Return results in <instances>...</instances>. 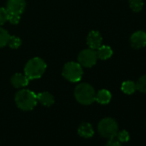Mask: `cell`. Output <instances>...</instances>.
Wrapping results in <instances>:
<instances>
[{"instance_id":"obj_4","label":"cell","mask_w":146,"mask_h":146,"mask_svg":"<svg viewBox=\"0 0 146 146\" xmlns=\"http://www.w3.org/2000/svg\"><path fill=\"white\" fill-rule=\"evenodd\" d=\"M83 74H84L83 67L79 63L74 61L68 62L63 67V70H62L63 77L66 80L71 83L79 82L82 79Z\"/></svg>"},{"instance_id":"obj_12","label":"cell","mask_w":146,"mask_h":146,"mask_svg":"<svg viewBox=\"0 0 146 146\" xmlns=\"http://www.w3.org/2000/svg\"><path fill=\"white\" fill-rule=\"evenodd\" d=\"M37 102L45 107H51L54 103V97L49 92H41L36 95Z\"/></svg>"},{"instance_id":"obj_1","label":"cell","mask_w":146,"mask_h":146,"mask_svg":"<svg viewBox=\"0 0 146 146\" xmlns=\"http://www.w3.org/2000/svg\"><path fill=\"white\" fill-rule=\"evenodd\" d=\"M46 69V62L38 57L33 58L29 60L24 67V74L29 80L38 79L42 77Z\"/></svg>"},{"instance_id":"obj_3","label":"cell","mask_w":146,"mask_h":146,"mask_svg":"<svg viewBox=\"0 0 146 146\" xmlns=\"http://www.w3.org/2000/svg\"><path fill=\"white\" fill-rule=\"evenodd\" d=\"M96 90L89 84H78L74 91L76 100L83 105H90L96 101Z\"/></svg>"},{"instance_id":"obj_17","label":"cell","mask_w":146,"mask_h":146,"mask_svg":"<svg viewBox=\"0 0 146 146\" xmlns=\"http://www.w3.org/2000/svg\"><path fill=\"white\" fill-rule=\"evenodd\" d=\"M9 38H10L9 33L5 29L0 27V48L4 47L7 45Z\"/></svg>"},{"instance_id":"obj_2","label":"cell","mask_w":146,"mask_h":146,"mask_svg":"<svg viewBox=\"0 0 146 146\" xmlns=\"http://www.w3.org/2000/svg\"><path fill=\"white\" fill-rule=\"evenodd\" d=\"M17 106L23 111L33 110L37 104L36 95L29 90H19L15 96Z\"/></svg>"},{"instance_id":"obj_6","label":"cell","mask_w":146,"mask_h":146,"mask_svg":"<svg viewBox=\"0 0 146 146\" xmlns=\"http://www.w3.org/2000/svg\"><path fill=\"white\" fill-rule=\"evenodd\" d=\"M97 54L96 50L88 48L80 52L78 55V63L82 67L90 68L94 66L97 62Z\"/></svg>"},{"instance_id":"obj_7","label":"cell","mask_w":146,"mask_h":146,"mask_svg":"<svg viewBox=\"0 0 146 146\" xmlns=\"http://www.w3.org/2000/svg\"><path fill=\"white\" fill-rule=\"evenodd\" d=\"M26 8L25 0H8L6 10L10 16L21 17Z\"/></svg>"},{"instance_id":"obj_11","label":"cell","mask_w":146,"mask_h":146,"mask_svg":"<svg viewBox=\"0 0 146 146\" xmlns=\"http://www.w3.org/2000/svg\"><path fill=\"white\" fill-rule=\"evenodd\" d=\"M78 132L79 134V136L85 137V138H90L91 137L94 136L95 131L94 128L92 126V125L89 122H83L78 130Z\"/></svg>"},{"instance_id":"obj_5","label":"cell","mask_w":146,"mask_h":146,"mask_svg":"<svg viewBox=\"0 0 146 146\" xmlns=\"http://www.w3.org/2000/svg\"><path fill=\"white\" fill-rule=\"evenodd\" d=\"M98 132L105 138H114L119 131V125L117 121L110 117L102 119L98 123Z\"/></svg>"},{"instance_id":"obj_21","label":"cell","mask_w":146,"mask_h":146,"mask_svg":"<svg viewBox=\"0 0 146 146\" xmlns=\"http://www.w3.org/2000/svg\"><path fill=\"white\" fill-rule=\"evenodd\" d=\"M9 20V14L5 8L0 7V25L5 24Z\"/></svg>"},{"instance_id":"obj_22","label":"cell","mask_w":146,"mask_h":146,"mask_svg":"<svg viewBox=\"0 0 146 146\" xmlns=\"http://www.w3.org/2000/svg\"><path fill=\"white\" fill-rule=\"evenodd\" d=\"M105 146H121V143L119 140H117L115 138H110L107 142Z\"/></svg>"},{"instance_id":"obj_9","label":"cell","mask_w":146,"mask_h":146,"mask_svg":"<svg viewBox=\"0 0 146 146\" xmlns=\"http://www.w3.org/2000/svg\"><path fill=\"white\" fill-rule=\"evenodd\" d=\"M87 44L90 48L96 50L102 44V37L98 31H90L87 37Z\"/></svg>"},{"instance_id":"obj_8","label":"cell","mask_w":146,"mask_h":146,"mask_svg":"<svg viewBox=\"0 0 146 146\" xmlns=\"http://www.w3.org/2000/svg\"><path fill=\"white\" fill-rule=\"evenodd\" d=\"M130 43L132 48L141 49L146 46V32L137 30L134 32L130 38Z\"/></svg>"},{"instance_id":"obj_14","label":"cell","mask_w":146,"mask_h":146,"mask_svg":"<svg viewBox=\"0 0 146 146\" xmlns=\"http://www.w3.org/2000/svg\"><path fill=\"white\" fill-rule=\"evenodd\" d=\"M97 58L102 60L108 59L113 55V50L109 46H101L99 48L96 49Z\"/></svg>"},{"instance_id":"obj_13","label":"cell","mask_w":146,"mask_h":146,"mask_svg":"<svg viewBox=\"0 0 146 146\" xmlns=\"http://www.w3.org/2000/svg\"><path fill=\"white\" fill-rule=\"evenodd\" d=\"M111 99H112V95L110 91L108 90H101L96 95V101L102 105L108 104Z\"/></svg>"},{"instance_id":"obj_16","label":"cell","mask_w":146,"mask_h":146,"mask_svg":"<svg viewBox=\"0 0 146 146\" xmlns=\"http://www.w3.org/2000/svg\"><path fill=\"white\" fill-rule=\"evenodd\" d=\"M129 5L132 11L140 12L143 8V0H129Z\"/></svg>"},{"instance_id":"obj_20","label":"cell","mask_w":146,"mask_h":146,"mask_svg":"<svg viewBox=\"0 0 146 146\" xmlns=\"http://www.w3.org/2000/svg\"><path fill=\"white\" fill-rule=\"evenodd\" d=\"M117 140H119L120 143H125L128 142L130 139V134L127 131L125 130H122L120 131H118L117 135Z\"/></svg>"},{"instance_id":"obj_15","label":"cell","mask_w":146,"mask_h":146,"mask_svg":"<svg viewBox=\"0 0 146 146\" xmlns=\"http://www.w3.org/2000/svg\"><path fill=\"white\" fill-rule=\"evenodd\" d=\"M121 90H122L123 93H125L126 95H131L137 90L136 84L133 81H131V80L125 81L121 84Z\"/></svg>"},{"instance_id":"obj_18","label":"cell","mask_w":146,"mask_h":146,"mask_svg":"<svg viewBox=\"0 0 146 146\" xmlns=\"http://www.w3.org/2000/svg\"><path fill=\"white\" fill-rule=\"evenodd\" d=\"M136 88L137 90H138L139 92L146 93V74L138 78L136 83Z\"/></svg>"},{"instance_id":"obj_19","label":"cell","mask_w":146,"mask_h":146,"mask_svg":"<svg viewBox=\"0 0 146 146\" xmlns=\"http://www.w3.org/2000/svg\"><path fill=\"white\" fill-rule=\"evenodd\" d=\"M7 45L11 48H12V49H17L22 45V40L17 36H15V35L11 36L10 35V38H9V40H8Z\"/></svg>"},{"instance_id":"obj_10","label":"cell","mask_w":146,"mask_h":146,"mask_svg":"<svg viewBox=\"0 0 146 146\" xmlns=\"http://www.w3.org/2000/svg\"><path fill=\"white\" fill-rule=\"evenodd\" d=\"M11 82V84L15 88L19 89V88L26 87L29 84V79L25 74H22V73H16L15 75L12 76Z\"/></svg>"}]
</instances>
